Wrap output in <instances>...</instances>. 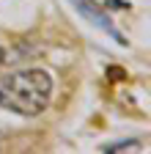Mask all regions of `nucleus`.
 <instances>
[{"instance_id":"obj_1","label":"nucleus","mask_w":151,"mask_h":154,"mask_svg":"<svg viewBox=\"0 0 151 154\" xmlns=\"http://www.w3.org/2000/svg\"><path fill=\"white\" fill-rule=\"evenodd\" d=\"M52 77L44 69H20L0 77V107L17 116H39L52 96Z\"/></svg>"},{"instance_id":"obj_2","label":"nucleus","mask_w":151,"mask_h":154,"mask_svg":"<svg viewBox=\"0 0 151 154\" xmlns=\"http://www.w3.org/2000/svg\"><path fill=\"white\" fill-rule=\"evenodd\" d=\"M71 6L77 8V11H80V14H83V17L88 19L91 25H96V28H102L104 33H110V36L116 38L118 44H126V42H124V36H121V33L116 30V25L110 22L107 11H102V8H99L96 3H93V0H71Z\"/></svg>"},{"instance_id":"obj_3","label":"nucleus","mask_w":151,"mask_h":154,"mask_svg":"<svg viewBox=\"0 0 151 154\" xmlns=\"http://www.w3.org/2000/svg\"><path fill=\"white\" fill-rule=\"evenodd\" d=\"M140 143L137 140H126V143H116V146H107L104 151H116V149H137Z\"/></svg>"},{"instance_id":"obj_4","label":"nucleus","mask_w":151,"mask_h":154,"mask_svg":"<svg viewBox=\"0 0 151 154\" xmlns=\"http://www.w3.org/2000/svg\"><path fill=\"white\" fill-rule=\"evenodd\" d=\"M3 61H6V50L0 47V66H3Z\"/></svg>"}]
</instances>
